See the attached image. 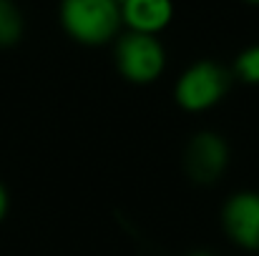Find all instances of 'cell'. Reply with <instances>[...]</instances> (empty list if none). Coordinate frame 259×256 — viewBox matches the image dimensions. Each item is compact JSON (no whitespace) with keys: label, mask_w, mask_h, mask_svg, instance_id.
<instances>
[{"label":"cell","mask_w":259,"mask_h":256,"mask_svg":"<svg viewBox=\"0 0 259 256\" xmlns=\"http://www.w3.org/2000/svg\"><path fill=\"white\" fill-rule=\"evenodd\" d=\"M186 256H214L211 251H191V254H186Z\"/></svg>","instance_id":"10"},{"label":"cell","mask_w":259,"mask_h":256,"mask_svg":"<svg viewBox=\"0 0 259 256\" xmlns=\"http://www.w3.org/2000/svg\"><path fill=\"white\" fill-rule=\"evenodd\" d=\"M8 209H10V196H8V188H5V183L0 181V221L8 216Z\"/></svg>","instance_id":"9"},{"label":"cell","mask_w":259,"mask_h":256,"mask_svg":"<svg viewBox=\"0 0 259 256\" xmlns=\"http://www.w3.org/2000/svg\"><path fill=\"white\" fill-rule=\"evenodd\" d=\"M121 20L128 33L159 35L174 20V0H123Z\"/></svg>","instance_id":"6"},{"label":"cell","mask_w":259,"mask_h":256,"mask_svg":"<svg viewBox=\"0 0 259 256\" xmlns=\"http://www.w3.org/2000/svg\"><path fill=\"white\" fill-rule=\"evenodd\" d=\"M232 71L211 58L194 61L181 71L174 85V98L186 113H204L224 100L232 85Z\"/></svg>","instance_id":"2"},{"label":"cell","mask_w":259,"mask_h":256,"mask_svg":"<svg viewBox=\"0 0 259 256\" xmlns=\"http://www.w3.org/2000/svg\"><path fill=\"white\" fill-rule=\"evenodd\" d=\"M222 229L239 249L259 251V191H237L224 201Z\"/></svg>","instance_id":"5"},{"label":"cell","mask_w":259,"mask_h":256,"mask_svg":"<svg viewBox=\"0 0 259 256\" xmlns=\"http://www.w3.org/2000/svg\"><path fill=\"white\" fill-rule=\"evenodd\" d=\"M58 20L71 40L88 48L108 45L123 33L118 0H61Z\"/></svg>","instance_id":"1"},{"label":"cell","mask_w":259,"mask_h":256,"mask_svg":"<svg viewBox=\"0 0 259 256\" xmlns=\"http://www.w3.org/2000/svg\"><path fill=\"white\" fill-rule=\"evenodd\" d=\"M181 164H184V173L194 183L211 186L224 176L229 166V146L217 131H199L189 138Z\"/></svg>","instance_id":"4"},{"label":"cell","mask_w":259,"mask_h":256,"mask_svg":"<svg viewBox=\"0 0 259 256\" xmlns=\"http://www.w3.org/2000/svg\"><path fill=\"white\" fill-rule=\"evenodd\" d=\"M113 61L116 71L136 85H149L161 78L166 68V48L159 35L144 33H121L113 40Z\"/></svg>","instance_id":"3"},{"label":"cell","mask_w":259,"mask_h":256,"mask_svg":"<svg viewBox=\"0 0 259 256\" xmlns=\"http://www.w3.org/2000/svg\"><path fill=\"white\" fill-rule=\"evenodd\" d=\"M232 76L247 85H259V43L247 45L244 50L237 53L234 66H232Z\"/></svg>","instance_id":"8"},{"label":"cell","mask_w":259,"mask_h":256,"mask_svg":"<svg viewBox=\"0 0 259 256\" xmlns=\"http://www.w3.org/2000/svg\"><path fill=\"white\" fill-rule=\"evenodd\" d=\"M25 33V18L15 0H0V48H13Z\"/></svg>","instance_id":"7"},{"label":"cell","mask_w":259,"mask_h":256,"mask_svg":"<svg viewBox=\"0 0 259 256\" xmlns=\"http://www.w3.org/2000/svg\"><path fill=\"white\" fill-rule=\"evenodd\" d=\"M244 3H252V5H259V0H244Z\"/></svg>","instance_id":"11"}]
</instances>
